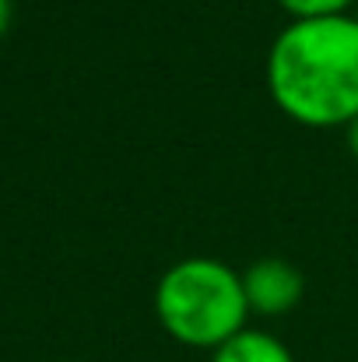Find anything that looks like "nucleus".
Listing matches in <instances>:
<instances>
[{
	"mask_svg": "<svg viewBox=\"0 0 358 362\" xmlns=\"http://www.w3.org/2000/svg\"><path fill=\"white\" fill-rule=\"evenodd\" d=\"M263 81L292 123L345 130L358 117V18H288L267 49Z\"/></svg>",
	"mask_w": 358,
	"mask_h": 362,
	"instance_id": "1",
	"label": "nucleus"
},
{
	"mask_svg": "<svg viewBox=\"0 0 358 362\" xmlns=\"http://www.w3.org/2000/svg\"><path fill=\"white\" fill-rule=\"evenodd\" d=\"M155 317L162 331L197 352H215L249 327L242 271L218 257H183L169 264L155 285Z\"/></svg>",
	"mask_w": 358,
	"mask_h": 362,
	"instance_id": "2",
	"label": "nucleus"
},
{
	"mask_svg": "<svg viewBox=\"0 0 358 362\" xmlns=\"http://www.w3.org/2000/svg\"><path fill=\"white\" fill-rule=\"evenodd\" d=\"M242 288H246L249 313L263 317V320H274V317L292 313L302 303L306 278L285 257H260L242 271Z\"/></svg>",
	"mask_w": 358,
	"mask_h": 362,
	"instance_id": "3",
	"label": "nucleus"
},
{
	"mask_svg": "<svg viewBox=\"0 0 358 362\" xmlns=\"http://www.w3.org/2000/svg\"><path fill=\"white\" fill-rule=\"evenodd\" d=\"M211 362H295V356L278 334L263 327H242L236 338L211 352Z\"/></svg>",
	"mask_w": 358,
	"mask_h": 362,
	"instance_id": "4",
	"label": "nucleus"
},
{
	"mask_svg": "<svg viewBox=\"0 0 358 362\" xmlns=\"http://www.w3.org/2000/svg\"><path fill=\"white\" fill-rule=\"evenodd\" d=\"M288 18H327V14H352L358 0H274Z\"/></svg>",
	"mask_w": 358,
	"mask_h": 362,
	"instance_id": "5",
	"label": "nucleus"
},
{
	"mask_svg": "<svg viewBox=\"0 0 358 362\" xmlns=\"http://www.w3.org/2000/svg\"><path fill=\"white\" fill-rule=\"evenodd\" d=\"M345 144H348V151H352V155L358 158V117L348 123V127H345Z\"/></svg>",
	"mask_w": 358,
	"mask_h": 362,
	"instance_id": "6",
	"label": "nucleus"
},
{
	"mask_svg": "<svg viewBox=\"0 0 358 362\" xmlns=\"http://www.w3.org/2000/svg\"><path fill=\"white\" fill-rule=\"evenodd\" d=\"M11 18H14V4H11V0H0V39H4V32L11 28Z\"/></svg>",
	"mask_w": 358,
	"mask_h": 362,
	"instance_id": "7",
	"label": "nucleus"
},
{
	"mask_svg": "<svg viewBox=\"0 0 358 362\" xmlns=\"http://www.w3.org/2000/svg\"><path fill=\"white\" fill-rule=\"evenodd\" d=\"M352 14H355V18H358V4H355V11H352Z\"/></svg>",
	"mask_w": 358,
	"mask_h": 362,
	"instance_id": "8",
	"label": "nucleus"
}]
</instances>
